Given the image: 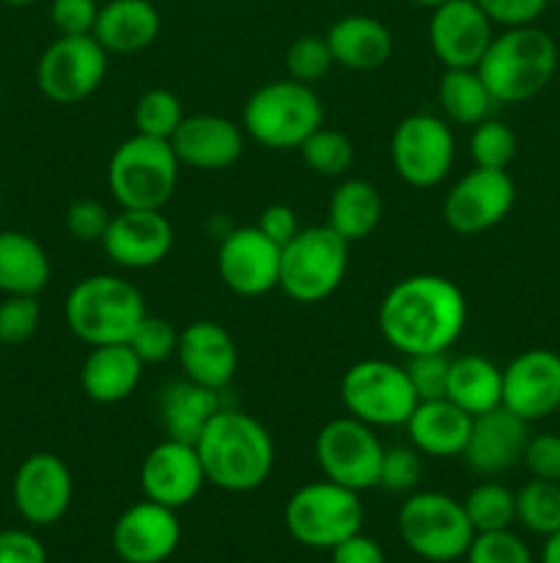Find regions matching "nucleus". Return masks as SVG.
I'll return each instance as SVG.
<instances>
[{
    "instance_id": "393cba45",
    "label": "nucleus",
    "mask_w": 560,
    "mask_h": 563,
    "mask_svg": "<svg viewBox=\"0 0 560 563\" xmlns=\"http://www.w3.org/2000/svg\"><path fill=\"white\" fill-rule=\"evenodd\" d=\"M472 416L456 407L450 399H423L404 423L412 449L434 460L461 456L470 438Z\"/></svg>"
},
{
    "instance_id": "4be33fe9",
    "label": "nucleus",
    "mask_w": 560,
    "mask_h": 563,
    "mask_svg": "<svg viewBox=\"0 0 560 563\" xmlns=\"http://www.w3.org/2000/svg\"><path fill=\"white\" fill-rule=\"evenodd\" d=\"M527 427L530 423L505 410L503 405L481 412V416H472L470 438L461 451V460L478 476L508 473L511 467L522 465V454H525V445L530 440Z\"/></svg>"
},
{
    "instance_id": "7ed1b4c3",
    "label": "nucleus",
    "mask_w": 560,
    "mask_h": 563,
    "mask_svg": "<svg viewBox=\"0 0 560 563\" xmlns=\"http://www.w3.org/2000/svg\"><path fill=\"white\" fill-rule=\"evenodd\" d=\"M475 69L497 104L527 102L552 82L558 71V44L544 27H505L503 33H494Z\"/></svg>"
},
{
    "instance_id": "4d7b16f0",
    "label": "nucleus",
    "mask_w": 560,
    "mask_h": 563,
    "mask_svg": "<svg viewBox=\"0 0 560 563\" xmlns=\"http://www.w3.org/2000/svg\"><path fill=\"white\" fill-rule=\"evenodd\" d=\"M0 212H3V192H0Z\"/></svg>"
},
{
    "instance_id": "20e7f679",
    "label": "nucleus",
    "mask_w": 560,
    "mask_h": 563,
    "mask_svg": "<svg viewBox=\"0 0 560 563\" xmlns=\"http://www.w3.org/2000/svg\"><path fill=\"white\" fill-rule=\"evenodd\" d=\"M66 324L88 346L130 344L146 317L141 289L119 275H88L66 295Z\"/></svg>"
},
{
    "instance_id": "e433bc0d",
    "label": "nucleus",
    "mask_w": 560,
    "mask_h": 563,
    "mask_svg": "<svg viewBox=\"0 0 560 563\" xmlns=\"http://www.w3.org/2000/svg\"><path fill=\"white\" fill-rule=\"evenodd\" d=\"M181 119H184V110H181L179 97L168 88H148L135 102V130L141 135L170 141Z\"/></svg>"
},
{
    "instance_id": "a19ab883",
    "label": "nucleus",
    "mask_w": 560,
    "mask_h": 563,
    "mask_svg": "<svg viewBox=\"0 0 560 563\" xmlns=\"http://www.w3.org/2000/svg\"><path fill=\"white\" fill-rule=\"evenodd\" d=\"M130 346L135 350V355L141 357L146 366L165 363L168 357L176 355V346H179V330H176L168 319L146 313L143 322L137 324L135 333H132Z\"/></svg>"
},
{
    "instance_id": "f257e3e1",
    "label": "nucleus",
    "mask_w": 560,
    "mask_h": 563,
    "mask_svg": "<svg viewBox=\"0 0 560 563\" xmlns=\"http://www.w3.org/2000/svg\"><path fill=\"white\" fill-rule=\"evenodd\" d=\"M377 324L382 339L406 357L448 352L467 328L464 291L443 275H406L384 291Z\"/></svg>"
},
{
    "instance_id": "aec40b11",
    "label": "nucleus",
    "mask_w": 560,
    "mask_h": 563,
    "mask_svg": "<svg viewBox=\"0 0 560 563\" xmlns=\"http://www.w3.org/2000/svg\"><path fill=\"white\" fill-rule=\"evenodd\" d=\"M137 478H141L143 498L176 511L192 504L206 484L195 445L170 438H165L143 456Z\"/></svg>"
},
{
    "instance_id": "39448f33",
    "label": "nucleus",
    "mask_w": 560,
    "mask_h": 563,
    "mask_svg": "<svg viewBox=\"0 0 560 563\" xmlns=\"http://www.w3.org/2000/svg\"><path fill=\"white\" fill-rule=\"evenodd\" d=\"M324 124V104L313 86L296 80H272L256 88L242 108V130L256 143L291 152Z\"/></svg>"
},
{
    "instance_id": "8fccbe9b",
    "label": "nucleus",
    "mask_w": 560,
    "mask_h": 563,
    "mask_svg": "<svg viewBox=\"0 0 560 563\" xmlns=\"http://www.w3.org/2000/svg\"><path fill=\"white\" fill-rule=\"evenodd\" d=\"M0 563H47V548L36 533L5 528L0 531Z\"/></svg>"
},
{
    "instance_id": "6e6d98bb",
    "label": "nucleus",
    "mask_w": 560,
    "mask_h": 563,
    "mask_svg": "<svg viewBox=\"0 0 560 563\" xmlns=\"http://www.w3.org/2000/svg\"><path fill=\"white\" fill-rule=\"evenodd\" d=\"M0 3H5V5H31V3H36V0H0Z\"/></svg>"
},
{
    "instance_id": "a878e982",
    "label": "nucleus",
    "mask_w": 560,
    "mask_h": 563,
    "mask_svg": "<svg viewBox=\"0 0 560 563\" xmlns=\"http://www.w3.org/2000/svg\"><path fill=\"white\" fill-rule=\"evenodd\" d=\"M143 368L146 363L130 344L91 346L80 366V388L97 405H119L135 394Z\"/></svg>"
},
{
    "instance_id": "58836bf2",
    "label": "nucleus",
    "mask_w": 560,
    "mask_h": 563,
    "mask_svg": "<svg viewBox=\"0 0 560 563\" xmlns=\"http://www.w3.org/2000/svg\"><path fill=\"white\" fill-rule=\"evenodd\" d=\"M333 66L335 60L333 53H329L327 38L316 36V33H305V36L294 38L285 49V71H289L291 80L305 82V86H313L322 77H327Z\"/></svg>"
},
{
    "instance_id": "ea45409f",
    "label": "nucleus",
    "mask_w": 560,
    "mask_h": 563,
    "mask_svg": "<svg viewBox=\"0 0 560 563\" xmlns=\"http://www.w3.org/2000/svg\"><path fill=\"white\" fill-rule=\"evenodd\" d=\"M42 322V306L38 297L31 295H5L0 302V344L20 346L36 335Z\"/></svg>"
},
{
    "instance_id": "f704fd0d",
    "label": "nucleus",
    "mask_w": 560,
    "mask_h": 563,
    "mask_svg": "<svg viewBox=\"0 0 560 563\" xmlns=\"http://www.w3.org/2000/svg\"><path fill=\"white\" fill-rule=\"evenodd\" d=\"M516 522L536 537H549L560 528V482L530 478L516 489Z\"/></svg>"
},
{
    "instance_id": "423d86ee",
    "label": "nucleus",
    "mask_w": 560,
    "mask_h": 563,
    "mask_svg": "<svg viewBox=\"0 0 560 563\" xmlns=\"http://www.w3.org/2000/svg\"><path fill=\"white\" fill-rule=\"evenodd\" d=\"M179 157L170 141L135 132L108 163V187L121 209H163L179 185Z\"/></svg>"
},
{
    "instance_id": "09e8293b",
    "label": "nucleus",
    "mask_w": 560,
    "mask_h": 563,
    "mask_svg": "<svg viewBox=\"0 0 560 563\" xmlns=\"http://www.w3.org/2000/svg\"><path fill=\"white\" fill-rule=\"evenodd\" d=\"M483 14L503 27L536 25L538 16L547 11L549 0H475Z\"/></svg>"
},
{
    "instance_id": "5701e85b",
    "label": "nucleus",
    "mask_w": 560,
    "mask_h": 563,
    "mask_svg": "<svg viewBox=\"0 0 560 563\" xmlns=\"http://www.w3.org/2000/svg\"><path fill=\"white\" fill-rule=\"evenodd\" d=\"M176 357H179L181 377L212 390L228 388L239 366L234 335L212 319H198L179 330Z\"/></svg>"
},
{
    "instance_id": "c756f323",
    "label": "nucleus",
    "mask_w": 560,
    "mask_h": 563,
    "mask_svg": "<svg viewBox=\"0 0 560 563\" xmlns=\"http://www.w3.org/2000/svg\"><path fill=\"white\" fill-rule=\"evenodd\" d=\"M53 278V264L38 240L25 231H0V291L38 297Z\"/></svg>"
},
{
    "instance_id": "bf43d9fd",
    "label": "nucleus",
    "mask_w": 560,
    "mask_h": 563,
    "mask_svg": "<svg viewBox=\"0 0 560 563\" xmlns=\"http://www.w3.org/2000/svg\"><path fill=\"white\" fill-rule=\"evenodd\" d=\"M558 416H560V407H558Z\"/></svg>"
},
{
    "instance_id": "4468645a",
    "label": "nucleus",
    "mask_w": 560,
    "mask_h": 563,
    "mask_svg": "<svg viewBox=\"0 0 560 563\" xmlns=\"http://www.w3.org/2000/svg\"><path fill=\"white\" fill-rule=\"evenodd\" d=\"M516 185L503 168H472L456 181L443 201V220L461 236L483 234L511 214Z\"/></svg>"
},
{
    "instance_id": "7c9ffc66",
    "label": "nucleus",
    "mask_w": 560,
    "mask_h": 563,
    "mask_svg": "<svg viewBox=\"0 0 560 563\" xmlns=\"http://www.w3.org/2000/svg\"><path fill=\"white\" fill-rule=\"evenodd\" d=\"M445 399L470 416L494 410L503 405V368L483 355L450 357Z\"/></svg>"
},
{
    "instance_id": "b1692460",
    "label": "nucleus",
    "mask_w": 560,
    "mask_h": 563,
    "mask_svg": "<svg viewBox=\"0 0 560 563\" xmlns=\"http://www.w3.org/2000/svg\"><path fill=\"white\" fill-rule=\"evenodd\" d=\"M170 146L181 165L195 170H225L245 152V130L225 115H184L170 137Z\"/></svg>"
},
{
    "instance_id": "ddd939ff",
    "label": "nucleus",
    "mask_w": 560,
    "mask_h": 563,
    "mask_svg": "<svg viewBox=\"0 0 560 563\" xmlns=\"http://www.w3.org/2000/svg\"><path fill=\"white\" fill-rule=\"evenodd\" d=\"M108 75V53L93 36H58L36 64V86L49 102L75 104L91 97Z\"/></svg>"
},
{
    "instance_id": "f8f14e48",
    "label": "nucleus",
    "mask_w": 560,
    "mask_h": 563,
    "mask_svg": "<svg viewBox=\"0 0 560 563\" xmlns=\"http://www.w3.org/2000/svg\"><path fill=\"white\" fill-rule=\"evenodd\" d=\"M390 159L410 187H437L453 170L456 137L445 119L434 113H412L395 124L390 137Z\"/></svg>"
},
{
    "instance_id": "f03ea898",
    "label": "nucleus",
    "mask_w": 560,
    "mask_h": 563,
    "mask_svg": "<svg viewBox=\"0 0 560 563\" xmlns=\"http://www.w3.org/2000/svg\"><path fill=\"white\" fill-rule=\"evenodd\" d=\"M206 484L223 493H253L261 487L275 467V440L258 418L220 407L201 438L195 440Z\"/></svg>"
},
{
    "instance_id": "473e14b6",
    "label": "nucleus",
    "mask_w": 560,
    "mask_h": 563,
    "mask_svg": "<svg viewBox=\"0 0 560 563\" xmlns=\"http://www.w3.org/2000/svg\"><path fill=\"white\" fill-rule=\"evenodd\" d=\"M437 99L445 119L461 126H475L492 119V110L497 104L478 69H445L439 77Z\"/></svg>"
},
{
    "instance_id": "c03bdc74",
    "label": "nucleus",
    "mask_w": 560,
    "mask_h": 563,
    "mask_svg": "<svg viewBox=\"0 0 560 563\" xmlns=\"http://www.w3.org/2000/svg\"><path fill=\"white\" fill-rule=\"evenodd\" d=\"M423 478L421 451L412 445H390L384 449L382 471H379V487L388 493H412Z\"/></svg>"
},
{
    "instance_id": "864d4df0",
    "label": "nucleus",
    "mask_w": 560,
    "mask_h": 563,
    "mask_svg": "<svg viewBox=\"0 0 560 563\" xmlns=\"http://www.w3.org/2000/svg\"><path fill=\"white\" fill-rule=\"evenodd\" d=\"M541 563H560V528L549 537H544Z\"/></svg>"
},
{
    "instance_id": "de8ad7c7",
    "label": "nucleus",
    "mask_w": 560,
    "mask_h": 563,
    "mask_svg": "<svg viewBox=\"0 0 560 563\" xmlns=\"http://www.w3.org/2000/svg\"><path fill=\"white\" fill-rule=\"evenodd\" d=\"M110 218L113 214L108 212L104 203L93 201V198H80L66 212V229L77 242H102Z\"/></svg>"
},
{
    "instance_id": "bb28decb",
    "label": "nucleus",
    "mask_w": 560,
    "mask_h": 563,
    "mask_svg": "<svg viewBox=\"0 0 560 563\" xmlns=\"http://www.w3.org/2000/svg\"><path fill=\"white\" fill-rule=\"evenodd\" d=\"M159 11L152 0H108L99 5L91 36L108 55H132L152 47L159 36Z\"/></svg>"
},
{
    "instance_id": "4c0bfd02",
    "label": "nucleus",
    "mask_w": 560,
    "mask_h": 563,
    "mask_svg": "<svg viewBox=\"0 0 560 563\" xmlns=\"http://www.w3.org/2000/svg\"><path fill=\"white\" fill-rule=\"evenodd\" d=\"M470 157L478 168H508L516 157V132L505 121L486 119L472 126Z\"/></svg>"
},
{
    "instance_id": "49530a36",
    "label": "nucleus",
    "mask_w": 560,
    "mask_h": 563,
    "mask_svg": "<svg viewBox=\"0 0 560 563\" xmlns=\"http://www.w3.org/2000/svg\"><path fill=\"white\" fill-rule=\"evenodd\" d=\"M522 465L527 467V473L533 478L560 482V434H530V440L525 445V454H522Z\"/></svg>"
},
{
    "instance_id": "9d476101",
    "label": "nucleus",
    "mask_w": 560,
    "mask_h": 563,
    "mask_svg": "<svg viewBox=\"0 0 560 563\" xmlns=\"http://www.w3.org/2000/svg\"><path fill=\"white\" fill-rule=\"evenodd\" d=\"M340 405L346 416L373 429L404 427L417 405V394L406 377L404 366L366 357L346 368L340 379Z\"/></svg>"
},
{
    "instance_id": "a211bd4d",
    "label": "nucleus",
    "mask_w": 560,
    "mask_h": 563,
    "mask_svg": "<svg viewBox=\"0 0 560 563\" xmlns=\"http://www.w3.org/2000/svg\"><path fill=\"white\" fill-rule=\"evenodd\" d=\"M99 245L115 267H157L173 251V225L163 209H121L110 218Z\"/></svg>"
},
{
    "instance_id": "6ab92c4d",
    "label": "nucleus",
    "mask_w": 560,
    "mask_h": 563,
    "mask_svg": "<svg viewBox=\"0 0 560 563\" xmlns=\"http://www.w3.org/2000/svg\"><path fill=\"white\" fill-rule=\"evenodd\" d=\"M503 407L533 423L560 407V355L552 350H527L503 368Z\"/></svg>"
},
{
    "instance_id": "1a4fd4ad",
    "label": "nucleus",
    "mask_w": 560,
    "mask_h": 563,
    "mask_svg": "<svg viewBox=\"0 0 560 563\" xmlns=\"http://www.w3.org/2000/svg\"><path fill=\"white\" fill-rule=\"evenodd\" d=\"M399 537L417 559L450 563L464 559L475 531L461 500L445 493H410L399 509Z\"/></svg>"
},
{
    "instance_id": "3c124183",
    "label": "nucleus",
    "mask_w": 560,
    "mask_h": 563,
    "mask_svg": "<svg viewBox=\"0 0 560 563\" xmlns=\"http://www.w3.org/2000/svg\"><path fill=\"white\" fill-rule=\"evenodd\" d=\"M258 229L264 236L275 242L278 247H285L296 234H300V220L296 212L285 203H269L261 214H258Z\"/></svg>"
},
{
    "instance_id": "c85d7f7f",
    "label": "nucleus",
    "mask_w": 560,
    "mask_h": 563,
    "mask_svg": "<svg viewBox=\"0 0 560 563\" xmlns=\"http://www.w3.org/2000/svg\"><path fill=\"white\" fill-rule=\"evenodd\" d=\"M220 407H223L220 390L203 388V385L181 377L159 390L157 416L159 423H163V432L168 434L170 440H181V443L195 445V440L201 438V432L209 427V421L217 416Z\"/></svg>"
},
{
    "instance_id": "2f4dec72",
    "label": "nucleus",
    "mask_w": 560,
    "mask_h": 563,
    "mask_svg": "<svg viewBox=\"0 0 560 563\" xmlns=\"http://www.w3.org/2000/svg\"><path fill=\"white\" fill-rule=\"evenodd\" d=\"M382 220V196L366 179H344L329 196L327 225L351 245L368 240Z\"/></svg>"
},
{
    "instance_id": "5fc2aeb1",
    "label": "nucleus",
    "mask_w": 560,
    "mask_h": 563,
    "mask_svg": "<svg viewBox=\"0 0 560 563\" xmlns=\"http://www.w3.org/2000/svg\"><path fill=\"white\" fill-rule=\"evenodd\" d=\"M412 3H417V5H423V9H437V5H443V3H448V0H412Z\"/></svg>"
},
{
    "instance_id": "603ef678",
    "label": "nucleus",
    "mask_w": 560,
    "mask_h": 563,
    "mask_svg": "<svg viewBox=\"0 0 560 563\" xmlns=\"http://www.w3.org/2000/svg\"><path fill=\"white\" fill-rule=\"evenodd\" d=\"M329 561L333 563H388L384 550L377 539L366 537V533H355V537L344 539L329 550Z\"/></svg>"
},
{
    "instance_id": "13d9d810",
    "label": "nucleus",
    "mask_w": 560,
    "mask_h": 563,
    "mask_svg": "<svg viewBox=\"0 0 560 563\" xmlns=\"http://www.w3.org/2000/svg\"><path fill=\"white\" fill-rule=\"evenodd\" d=\"M0 355H3V344H0Z\"/></svg>"
},
{
    "instance_id": "412c9836",
    "label": "nucleus",
    "mask_w": 560,
    "mask_h": 563,
    "mask_svg": "<svg viewBox=\"0 0 560 563\" xmlns=\"http://www.w3.org/2000/svg\"><path fill=\"white\" fill-rule=\"evenodd\" d=\"M181 544L176 509L143 498L121 511L113 526V550L124 563H165Z\"/></svg>"
},
{
    "instance_id": "052dcab7",
    "label": "nucleus",
    "mask_w": 560,
    "mask_h": 563,
    "mask_svg": "<svg viewBox=\"0 0 560 563\" xmlns=\"http://www.w3.org/2000/svg\"><path fill=\"white\" fill-rule=\"evenodd\" d=\"M558 3H560V0H558Z\"/></svg>"
},
{
    "instance_id": "dca6fc26",
    "label": "nucleus",
    "mask_w": 560,
    "mask_h": 563,
    "mask_svg": "<svg viewBox=\"0 0 560 563\" xmlns=\"http://www.w3.org/2000/svg\"><path fill=\"white\" fill-rule=\"evenodd\" d=\"M217 273L234 295H269L280 284V247L258 225L231 229L220 240Z\"/></svg>"
},
{
    "instance_id": "37998d69",
    "label": "nucleus",
    "mask_w": 560,
    "mask_h": 563,
    "mask_svg": "<svg viewBox=\"0 0 560 563\" xmlns=\"http://www.w3.org/2000/svg\"><path fill=\"white\" fill-rule=\"evenodd\" d=\"M448 352H423V355H410L404 363V372L415 388L417 401L423 399H443L448 388Z\"/></svg>"
},
{
    "instance_id": "72a5a7b5",
    "label": "nucleus",
    "mask_w": 560,
    "mask_h": 563,
    "mask_svg": "<svg viewBox=\"0 0 560 563\" xmlns=\"http://www.w3.org/2000/svg\"><path fill=\"white\" fill-rule=\"evenodd\" d=\"M472 531H505L516 522V493L500 482H481L461 500Z\"/></svg>"
},
{
    "instance_id": "79ce46f5",
    "label": "nucleus",
    "mask_w": 560,
    "mask_h": 563,
    "mask_svg": "<svg viewBox=\"0 0 560 563\" xmlns=\"http://www.w3.org/2000/svg\"><path fill=\"white\" fill-rule=\"evenodd\" d=\"M467 563H533V553L511 528L475 533L464 553Z\"/></svg>"
},
{
    "instance_id": "9b49d317",
    "label": "nucleus",
    "mask_w": 560,
    "mask_h": 563,
    "mask_svg": "<svg viewBox=\"0 0 560 563\" xmlns=\"http://www.w3.org/2000/svg\"><path fill=\"white\" fill-rule=\"evenodd\" d=\"M313 456L324 478L355 493L379 487L384 445L377 429L344 416L324 423L313 440Z\"/></svg>"
},
{
    "instance_id": "f3484780",
    "label": "nucleus",
    "mask_w": 560,
    "mask_h": 563,
    "mask_svg": "<svg viewBox=\"0 0 560 563\" xmlns=\"http://www.w3.org/2000/svg\"><path fill=\"white\" fill-rule=\"evenodd\" d=\"M494 38V22L475 0H448L432 9L428 44L445 69H475Z\"/></svg>"
},
{
    "instance_id": "a18cd8bd",
    "label": "nucleus",
    "mask_w": 560,
    "mask_h": 563,
    "mask_svg": "<svg viewBox=\"0 0 560 563\" xmlns=\"http://www.w3.org/2000/svg\"><path fill=\"white\" fill-rule=\"evenodd\" d=\"M97 16V0H53L49 3V22L58 36H91Z\"/></svg>"
},
{
    "instance_id": "2eb2a0df",
    "label": "nucleus",
    "mask_w": 560,
    "mask_h": 563,
    "mask_svg": "<svg viewBox=\"0 0 560 563\" xmlns=\"http://www.w3.org/2000/svg\"><path fill=\"white\" fill-rule=\"evenodd\" d=\"M11 498L27 526H55L64 520L75 498V478L69 465L49 451L25 456L11 482Z\"/></svg>"
},
{
    "instance_id": "c9c22d12",
    "label": "nucleus",
    "mask_w": 560,
    "mask_h": 563,
    "mask_svg": "<svg viewBox=\"0 0 560 563\" xmlns=\"http://www.w3.org/2000/svg\"><path fill=\"white\" fill-rule=\"evenodd\" d=\"M300 152L307 168L318 176H327V179L344 176L355 163V146H351L349 137L324 124L305 137Z\"/></svg>"
},
{
    "instance_id": "cd10ccee",
    "label": "nucleus",
    "mask_w": 560,
    "mask_h": 563,
    "mask_svg": "<svg viewBox=\"0 0 560 563\" xmlns=\"http://www.w3.org/2000/svg\"><path fill=\"white\" fill-rule=\"evenodd\" d=\"M329 53L335 66L351 71H373L393 55V33L382 20L368 14H346L327 31Z\"/></svg>"
},
{
    "instance_id": "0eeeda50",
    "label": "nucleus",
    "mask_w": 560,
    "mask_h": 563,
    "mask_svg": "<svg viewBox=\"0 0 560 563\" xmlns=\"http://www.w3.org/2000/svg\"><path fill=\"white\" fill-rule=\"evenodd\" d=\"M349 269V242L327 223L307 225L280 247V284L285 297L302 306H316L333 297Z\"/></svg>"
},
{
    "instance_id": "6e6552de",
    "label": "nucleus",
    "mask_w": 560,
    "mask_h": 563,
    "mask_svg": "<svg viewBox=\"0 0 560 563\" xmlns=\"http://www.w3.org/2000/svg\"><path fill=\"white\" fill-rule=\"evenodd\" d=\"M366 509L360 493L322 478L294 489L285 500L283 522L294 542L311 550H333L362 531Z\"/></svg>"
}]
</instances>
